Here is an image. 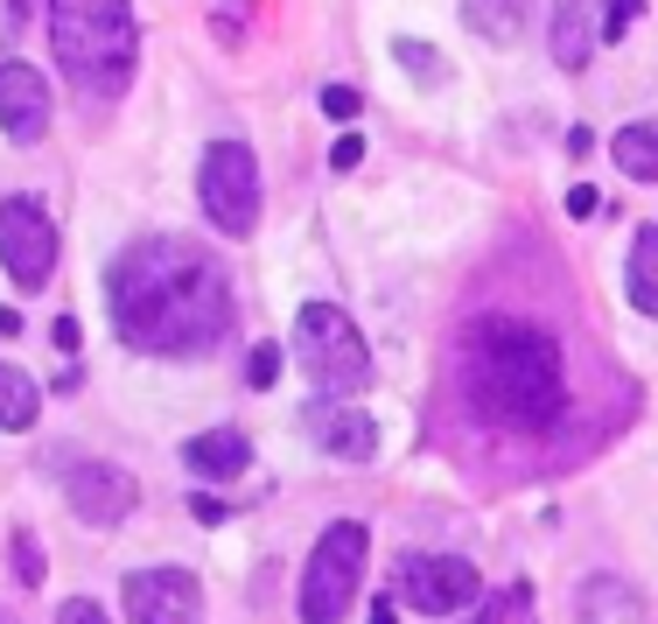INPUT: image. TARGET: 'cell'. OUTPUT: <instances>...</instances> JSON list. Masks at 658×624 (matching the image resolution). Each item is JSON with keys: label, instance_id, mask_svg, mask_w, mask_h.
I'll return each instance as SVG.
<instances>
[{"label": "cell", "instance_id": "1", "mask_svg": "<svg viewBox=\"0 0 658 624\" xmlns=\"http://www.w3.org/2000/svg\"><path fill=\"white\" fill-rule=\"evenodd\" d=\"M106 302H112V330L133 351H162V358H204L239 324L231 274L218 267L210 245L183 232L133 239L106 267Z\"/></svg>", "mask_w": 658, "mask_h": 624}, {"label": "cell", "instance_id": "2", "mask_svg": "<svg viewBox=\"0 0 658 624\" xmlns=\"http://www.w3.org/2000/svg\"><path fill=\"white\" fill-rule=\"evenodd\" d=\"M462 386L483 422L512 428V435H539L560 422L568 386H560V344L539 324H476L462 344Z\"/></svg>", "mask_w": 658, "mask_h": 624}, {"label": "cell", "instance_id": "3", "mask_svg": "<svg viewBox=\"0 0 658 624\" xmlns=\"http://www.w3.org/2000/svg\"><path fill=\"white\" fill-rule=\"evenodd\" d=\"M133 8L127 0H50V56L85 99H120L133 78Z\"/></svg>", "mask_w": 658, "mask_h": 624}, {"label": "cell", "instance_id": "4", "mask_svg": "<svg viewBox=\"0 0 658 624\" xmlns=\"http://www.w3.org/2000/svg\"><path fill=\"white\" fill-rule=\"evenodd\" d=\"M295 351H301V372L322 401H343L372 386V344L358 337V324L337 309V302H308L295 316Z\"/></svg>", "mask_w": 658, "mask_h": 624}, {"label": "cell", "instance_id": "5", "mask_svg": "<svg viewBox=\"0 0 658 624\" xmlns=\"http://www.w3.org/2000/svg\"><path fill=\"white\" fill-rule=\"evenodd\" d=\"M364 555H372V534H364L358 519L322 526L316 555H308V569H301V624H337L343 611H351Z\"/></svg>", "mask_w": 658, "mask_h": 624}, {"label": "cell", "instance_id": "6", "mask_svg": "<svg viewBox=\"0 0 658 624\" xmlns=\"http://www.w3.org/2000/svg\"><path fill=\"white\" fill-rule=\"evenodd\" d=\"M197 204L224 239H245L260 225V155L245 141H210L204 147V176H197Z\"/></svg>", "mask_w": 658, "mask_h": 624}, {"label": "cell", "instance_id": "7", "mask_svg": "<svg viewBox=\"0 0 658 624\" xmlns=\"http://www.w3.org/2000/svg\"><path fill=\"white\" fill-rule=\"evenodd\" d=\"M0 267L22 295H43L50 288V267H56V225L35 197H0Z\"/></svg>", "mask_w": 658, "mask_h": 624}, {"label": "cell", "instance_id": "8", "mask_svg": "<svg viewBox=\"0 0 658 624\" xmlns=\"http://www.w3.org/2000/svg\"><path fill=\"white\" fill-rule=\"evenodd\" d=\"M399 596L420 617H456V611H476L483 603V576L456 555H406L399 561Z\"/></svg>", "mask_w": 658, "mask_h": 624}, {"label": "cell", "instance_id": "9", "mask_svg": "<svg viewBox=\"0 0 658 624\" xmlns=\"http://www.w3.org/2000/svg\"><path fill=\"white\" fill-rule=\"evenodd\" d=\"M56 478H64V499H70V513L85 526H120L133 505H141V484H133L120 463H106V457H64Z\"/></svg>", "mask_w": 658, "mask_h": 624}, {"label": "cell", "instance_id": "10", "mask_svg": "<svg viewBox=\"0 0 658 624\" xmlns=\"http://www.w3.org/2000/svg\"><path fill=\"white\" fill-rule=\"evenodd\" d=\"M127 624H204V590L189 569H133L120 582Z\"/></svg>", "mask_w": 658, "mask_h": 624}, {"label": "cell", "instance_id": "11", "mask_svg": "<svg viewBox=\"0 0 658 624\" xmlns=\"http://www.w3.org/2000/svg\"><path fill=\"white\" fill-rule=\"evenodd\" d=\"M0 127H8L14 147H35L50 134V85H43L35 64H22V56L0 64Z\"/></svg>", "mask_w": 658, "mask_h": 624}, {"label": "cell", "instance_id": "12", "mask_svg": "<svg viewBox=\"0 0 658 624\" xmlns=\"http://www.w3.org/2000/svg\"><path fill=\"white\" fill-rule=\"evenodd\" d=\"M308 435L329 449V457H343V463H364V457H379V422L364 407H343V401H316L301 414Z\"/></svg>", "mask_w": 658, "mask_h": 624}, {"label": "cell", "instance_id": "13", "mask_svg": "<svg viewBox=\"0 0 658 624\" xmlns=\"http://www.w3.org/2000/svg\"><path fill=\"white\" fill-rule=\"evenodd\" d=\"M595 43H603V8L595 0H553V29H547V50L560 70H589Z\"/></svg>", "mask_w": 658, "mask_h": 624}, {"label": "cell", "instance_id": "14", "mask_svg": "<svg viewBox=\"0 0 658 624\" xmlns=\"http://www.w3.org/2000/svg\"><path fill=\"white\" fill-rule=\"evenodd\" d=\"M183 463L197 470V478H218V484H224V478H239V470L253 463V442H245L239 428H204L197 442L183 449Z\"/></svg>", "mask_w": 658, "mask_h": 624}, {"label": "cell", "instance_id": "15", "mask_svg": "<svg viewBox=\"0 0 658 624\" xmlns=\"http://www.w3.org/2000/svg\"><path fill=\"white\" fill-rule=\"evenodd\" d=\"M582 617H589V624H603V617L630 624V617H645V596H637L624 576H589V582H582Z\"/></svg>", "mask_w": 658, "mask_h": 624}, {"label": "cell", "instance_id": "16", "mask_svg": "<svg viewBox=\"0 0 658 624\" xmlns=\"http://www.w3.org/2000/svg\"><path fill=\"white\" fill-rule=\"evenodd\" d=\"M610 162L624 168L630 183H658V120L616 127V141H610Z\"/></svg>", "mask_w": 658, "mask_h": 624}, {"label": "cell", "instance_id": "17", "mask_svg": "<svg viewBox=\"0 0 658 624\" xmlns=\"http://www.w3.org/2000/svg\"><path fill=\"white\" fill-rule=\"evenodd\" d=\"M35 414H43V386L29 380L22 365H0V428H35Z\"/></svg>", "mask_w": 658, "mask_h": 624}, {"label": "cell", "instance_id": "18", "mask_svg": "<svg viewBox=\"0 0 658 624\" xmlns=\"http://www.w3.org/2000/svg\"><path fill=\"white\" fill-rule=\"evenodd\" d=\"M624 281H630V302L645 316H658V225H645V232L630 239V267H624Z\"/></svg>", "mask_w": 658, "mask_h": 624}, {"label": "cell", "instance_id": "19", "mask_svg": "<svg viewBox=\"0 0 658 624\" xmlns=\"http://www.w3.org/2000/svg\"><path fill=\"white\" fill-rule=\"evenodd\" d=\"M462 22H470L483 43H512L526 29V0H462Z\"/></svg>", "mask_w": 658, "mask_h": 624}, {"label": "cell", "instance_id": "20", "mask_svg": "<svg viewBox=\"0 0 658 624\" xmlns=\"http://www.w3.org/2000/svg\"><path fill=\"white\" fill-rule=\"evenodd\" d=\"M393 56H399V70H406L414 85H441V78H449L441 50H435V43H420V35H399V43H393Z\"/></svg>", "mask_w": 658, "mask_h": 624}, {"label": "cell", "instance_id": "21", "mask_svg": "<svg viewBox=\"0 0 658 624\" xmlns=\"http://www.w3.org/2000/svg\"><path fill=\"white\" fill-rule=\"evenodd\" d=\"M281 344H253V358H245V386L253 393H274V380H281Z\"/></svg>", "mask_w": 658, "mask_h": 624}, {"label": "cell", "instance_id": "22", "mask_svg": "<svg viewBox=\"0 0 658 624\" xmlns=\"http://www.w3.org/2000/svg\"><path fill=\"white\" fill-rule=\"evenodd\" d=\"M14 576H22L29 590L43 582V555H35V534H29V526H14Z\"/></svg>", "mask_w": 658, "mask_h": 624}, {"label": "cell", "instance_id": "23", "mask_svg": "<svg viewBox=\"0 0 658 624\" xmlns=\"http://www.w3.org/2000/svg\"><path fill=\"white\" fill-rule=\"evenodd\" d=\"M322 112H329V120H337V127H351L358 112H364V99H358L351 85H322Z\"/></svg>", "mask_w": 658, "mask_h": 624}, {"label": "cell", "instance_id": "24", "mask_svg": "<svg viewBox=\"0 0 658 624\" xmlns=\"http://www.w3.org/2000/svg\"><path fill=\"white\" fill-rule=\"evenodd\" d=\"M637 14H645V0H610V8H603V43H616Z\"/></svg>", "mask_w": 658, "mask_h": 624}, {"label": "cell", "instance_id": "25", "mask_svg": "<svg viewBox=\"0 0 658 624\" xmlns=\"http://www.w3.org/2000/svg\"><path fill=\"white\" fill-rule=\"evenodd\" d=\"M56 624H112V617H106V611H99L91 596H70L64 611H56Z\"/></svg>", "mask_w": 658, "mask_h": 624}, {"label": "cell", "instance_id": "26", "mask_svg": "<svg viewBox=\"0 0 658 624\" xmlns=\"http://www.w3.org/2000/svg\"><path fill=\"white\" fill-rule=\"evenodd\" d=\"M595 211H603V197H595L589 183H574V190H568V218H595Z\"/></svg>", "mask_w": 658, "mask_h": 624}, {"label": "cell", "instance_id": "27", "mask_svg": "<svg viewBox=\"0 0 658 624\" xmlns=\"http://www.w3.org/2000/svg\"><path fill=\"white\" fill-rule=\"evenodd\" d=\"M358 162H364V141L358 134H343L337 147H329V168H358Z\"/></svg>", "mask_w": 658, "mask_h": 624}, {"label": "cell", "instance_id": "28", "mask_svg": "<svg viewBox=\"0 0 658 624\" xmlns=\"http://www.w3.org/2000/svg\"><path fill=\"white\" fill-rule=\"evenodd\" d=\"M189 513H197L204 526H218V519L231 513V505H218V499H210V491H197V499H189Z\"/></svg>", "mask_w": 658, "mask_h": 624}, {"label": "cell", "instance_id": "29", "mask_svg": "<svg viewBox=\"0 0 658 624\" xmlns=\"http://www.w3.org/2000/svg\"><path fill=\"white\" fill-rule=\"evenodd\" d=\"M505 611H512V596H505V603H497V596H483V603H476V611H470V617H462V624H497V617H505Z\"/></svg>", "mask_w": 658, "mask_h": 624}, {"label": "cell", "instance_id": "30", "mask_svg": "<svg viewBox=\"0 0 658 624\" xmlns=\"http://www.w3.org/2000/svg\"><path fill=\"white\" fill-rule=\"evenodd\" d=\"M50 337H56V351H77V316H56Z\"/></svg>", "mask_w": 658, "mask_h": 624}, {"label": "cell", "instance_id": "31", "mask_svg": "<svg viewBox=\"0 0 658 624\" xmlns=\"http://www.w3.org/2000/svg\"><path fill=\"white\" fill-rule=\"evenodd\" d=\"M8 22H14V29H29V22H35V0H8Z\"/></svg>", "mask_w": 658, "mask_h": 624}, {"label": "cell", "instance_id": "32", "mask_svg": "<svg viewBox=\"0 0 658 624\" xmlns=\"http://www.w3.org/2000/svg\"><path fill=\"white\" fill-rule=\"evenodd\" d=\"M372 624H399V611H393V596H379V603H372Z\"/></svg>", "mask_w": 658, "mask_h": 624}]
</instances>
